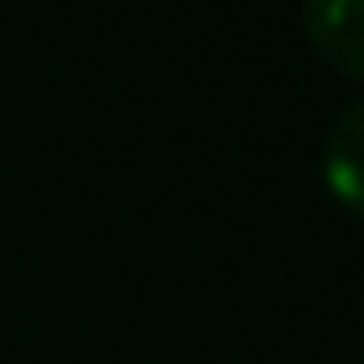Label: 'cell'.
Instances as JSON below:
<instances>
[{
    "label": "cell",
    "mask_w": 364,
    "mask_h": 364,
    "mask_svg": "<svg viewBox=\"0 0 364 364\" xmlns=\"http://www.w3.org/2000/svg\"><path fill=\"white\" fill-rule=\"evenodd\" d=\"M314 50L349 80H364V0H304Z\"/></svg>",
    "instance_id": "obj_1"
},
{
    "label": "cell",
    "mask_w": 364,
    "mask_h": 364,
    "mask_svg": "<svg viewBox=\"0 0 364 364\" xmlns=\"http://www.w3.org/2000/svg\"><path fill=\"white\" fill-rule=\"evenodd\" d=\"M324 180L339 195V205H349L364 220V100H354L334 120L324 145Z\"/></svg>",
    "instance_id": "obj_2"
}]
</instances>
